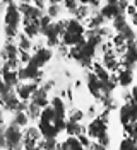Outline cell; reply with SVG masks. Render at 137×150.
I'll list each match as a JSON object with an SVG mask.
<instances>
[{
    "instance_id": "6da1fadb",
    "label": "cell",
    "mask_w": 137,
    "mask_h": 150,
    "mask_svg": "<svg viewBox=\"0 0 137 150\" xmlns=\"http://www.w3.org/2000/svg\"><path fill=\"white\" fill-rule=\"evenodd\" d=\"M65 123L67 118L58 116L53 111V108L48 104L41 109V114L38 118V130L43 138H57L62 131H65Z\"/></svg>"
},
{
    "instance_id": "7a4b0ae2",
    "label": "cell",
    "mask_w": 137,
    "mask_h": 150,
    "mask_svg": "<svg viewBox=\"0 0 137 150\" xmlns=\"http://www.w3.org/2000/svg\"><path fill=\"white\" fill-rule=\"evenodd\" d=\"M96 51H98V48H94L91 43H88L84 39L77 46L69 48V56L72 60H75L84 68H91L93 62H94V56H96Z\"/></svg>"
},
{
    "instance_id": "3957f363",
    "label": "cell",
    "mask_w": 137,
    "mask_h": 150,
    "mask_svg": "<svg viewBox=\"0 0 137 150\" xmlns=\"http://www.w3.org/2000/svg\"><path fill=\"white\" fill-rule=\"evenodd\" d=\"M108 114H110V111L105 109L103 114L93 118L91 123L86 126V133H88V137H89L91 140L98 142L101 137H105V135L108 133Z\"/></svg>"
},
{
    "instance_id": "277c9868",
    "label": "cell",
    "mask_w": 137,
    "mask_h": 150,
    "mask_svg": "<svg viewBox=\"0 0 137 150\" xmlns=\"http://www.w3.org/2000/svg\"><path fill=\"white\" fill-rule=\"evenodd\" d=\"M4 135H5V150H24V137H22V130L16 126L14 123H9L4 128Z\"/></svg>"
},
{
    "instance_id": "5b68a950",
    "label": "cell",
    "mask_w": 137,
    "mask_h": 150,
    "mask_svg": "<svg viewBox=\"0 0 137 150\" xmlns=\"http://www.w3.org/2000/svg\"><path fill=\"white\" fill-rule=\"evenodd\" d=\"M64 29H65V21H57V22L53 21V22H52V26H50V28L43 33V36H45V39H46V45H48V48L60 46Z\"/></svg>"
},
{
    "instance_id": "8992f818",
    "label": "cell",
    "mask_w": 137,
    "mask_h": 150,
    "mask_svg": "<svg viewBox=\"0 0 137 150\" xmlns=\"http://www.w3.org/2000/svg\"><path fill=\"white\" fill-rule=\"evenodd\" d=\"M118 120L122 123V126H123V130L128 128L132 123L137 121V106L132 101H127L118 109Z\"/></svg>"
},
{
    "instance_id": "52a82bcc",
    "label": "cell",
    "mask_w": 137,
    "mask_h": 150,
    "mask_svg": "<svg viewBox=\"0 0 137 150\" xmlns=\"http://www.w3.org/2000/svg\"><path fill=\"white\" fill-rule=\"evenodd\" d=\"M111 24H113V29L117 31V34L123 36L127 43L136 41L137 34H136V31H134V28H132L127 21H125V16H120V17H117L115 21H111Z\"/></svg>"
},
{
    "instance_id": "ba28073f",
    "label": "cell",
    "mask_w": 137,
    "mask_h": 150,
    "mask_svg": "<svg viewBox=\"0 0 137 150\" xmlns=\"http://www.w3.org/2000/svg\"><path fill=\"white\" fill-rule=\"evenodd\" d=\"M22 24V14L19 10V5H16L14 2L5 5V12H4V26H12L17 28Z\"/></svg>"
},
{
    "instance_id": "9c48e42d",
    "label": "cell",
    "mask_w": 137,
    "mask_h": 150,
    "mask_svg": "<svg viewBox=\"0 0 137 150\" xmlns=\"http://www.w3.org/2000/svg\"><path fill=\"white\" fill-rule=\"evenodd\" d=\"M38 87H39V84L34 82V80H22V82H19V84L14 87V91H16V94H17V97L21 101L29 103L31 97H33V94L36 92Z\"/></svg>"
},
{
    "instance_id": "30bf717a",
    "label": "cell",
    "mask_w": 137,
    "mask_h": 150,
    "mask_svg": "<svg viewBox=\"0 0 137 150\" xmlns=\"http://www.w3.org/2000/svg\"><path fill=\"white\" fill-rule=\"evenodd\" d=\"M41 77H43L41 68H38L33 62H29V63H26V65H22L19 68V80H21V82H22V80H34V82L39 84Z\"/></svg>"
},
{
    "instance_id": "8fae6325",
    "label": "cell",
    "mask_w": 137,
    "mask_h": 150,
    "mask_svg": "<svg viewBox=\"0 0 137 150\" xmlns=\"http://www.w3.org/2000/svg\"><path fill=\"white\" fill-rule=\"evenodd\" d=\"M120 63H122V67L130 68V70L137 65V41L127 43L125 51L120 55Z\"/></svg>"
},
{
    "instance_id": "7c38bea8",
    "label": "cell",
    "mask_w": 137,
    "mask_h": 150,
    "mask_svg": "<svg viewBox=\"0 0 137 150\" xmlns=\"http://www.w3.org/2000/svg\"><path fill=\"white\" fill-rule=\"evenodd\" d=\"M52 56H53V51H52V48L48 46H41V45H38L36 50H34V53L31 55V62L38 67V68H43V67L52 60Z\"/></svg>"
},
{
    "instance_id": "4fadbf2b",
    "label": "cell",
    "mask_w": 137,
    "mask_h": 150,
    "mask_svg": "<svg viewBox=\"0 0 137 150\" xmlns=\"http://www.w3.org/2000/svg\"><path fill=\"white\" fill-rule=\"evenodd\" d=\"M22 137H24V150H29V149H33V147H36L43 140L38 126H26V130L22 131Z\"/></svg>"
},
{
    "instance_id": "5bb4252c",
    "label": "cell",
    "mask_w": 137,
    "mask_h": 150,
    "mask_svg": "<svg viewBox=\"0 0 137 150\" xmlns=\"http://www.w3.org/2000/svg\"><path fill=\"white\" fill-rule=\"evenodd\" d=\"M100 14L106 19V21H115V19L120 17V16H125V10L120 7V4H105V5L101 7Z\"/></svg>"
},
{
    "instance_id": "9a60e30c",
    "label": "cell",
    "mask_w": 137,
    "mask_h": 150,
    "mask_svg": "<svg viewBox=\"0 0 137 150\" xmlns=\"http://www.w3.org/2000/svg\"><path fill=\"white\" fill-rule=\"evenodd\" d=\"M106 70L110 72H118V68L122 67L120 63V56L115 53V50H110L106 53H103V62H101Z\"/></svg>"
},
{
    "instance_id": "2e32d148",
    "label": "cell",
    "mask_w": 137,
    "mask_h": 150,
    "mask_svg": "<svg viewBox=\"0 0 137 150\" xmlns=\"http://www.w3.org/2000/svg\"><path fill=\"white\" fill-rule=\"evenodd\" d=\"M0 77H2V80L9 85V87H12V89H14V87L21 82V80H19V70H16V68H10V67H7V65H2Z\"/></svg>"
},
{
    "instance_id": "e0dca14e",
    "label": "cell",
    "mask_w": 137,
    "mask_h": 150,
    "mask_svg": "<svg viewBox=\"0 0 137 150\" xmlns=\"http://www.w3.org/2000/svg\"><path fill=\"white\" fill-rule=\"evenodd\" d=\"M19 10H21L22 17L29 19V21H38L43 16V10H39L38 7H34L33 4H27V2H21L19 4Z\"/></svg>"
},
{
    "instance_id": "ac0fdd59",
    "label": "cell",
    "mask_w": 137,
    "mask_h": 150,
    "mask_svg": "<svg viewBox=\"0 0 137 150\" xmlns=\"http://www.w3.org/2000/svg\"><path fill=\"white\" fill-rule=\"evenodd\" d=\"M19 56V48L14 41H5V45L0 50V58L4 62H9V60H16Z\"/></svg>"
},
{
    "instance_id": "d6986e66",
    "label": "cell",
    "mask_w": 137,
    "mask_h": 150,
    "mask_svg": "<svg viewBox=\"0 0 137 150\" xmlns=\"http://www.w3.org/2000/svg\"><path fill=\"white\" fill-rule=\"evenodd\" d=\"M31 103L39 106L41 109L46 108L48 104H50V97H48V91H46L45 87H38L36 92L33 94V97H31Z\"/></svg>"
},
{
    "instance_id": "ffe728a7",
    "label": "cell",
    "mask_w": 137,
    "mask_h": 150,
    "mask_svg": "<svg viewBox=\"0 0 137 150\" xmlns=\"http://www.w3.org/2000/svg\"><path fill=\"white\" fill-rule=\"evenodd\" d=\"M39 21V19H38ZM38 21H29V19H24L22 17V33L26 34L27 38H36L39 36V24Z\"/></svg>"
},
{
    "instance_id": "44dd1931",
    "label": "cell",
    "mask_w": 137,
    "mask_h": 150,
    "mask_svg": "<svg viewBox=\"0 0 137 150\" xmlns=\"http://www.w3.org/2000/svg\"><path fill=\"white\" fill-rule=\"evenodd\" d=\"M117 80H118V85H122V87H128V85L134 82V72H132L130 68L120 67L118 72H117Z\"/></svg>"
},
{
    "instance_id": "7402d4cb",
    "label": "cell",
    "mask_w": 137,
    "mask_h": 150,
    "mask_svg": "<svg viewBox=\"0 0 137 150\" xmlns=\"http://www.w3.org/2000/svg\"><path fill=\"white\" fill-rule=\"evenodd\" d=\"M91 72L96 75L98 79H100L101 82H108L110 77H111V72H110V70H106V68H105V65H103V63H100V62H93Z\"/></svg>"
},
{
    "instance_id": "603a6c76",
    "label": "cell",
    "mask_w": 137,
    "mask_h": 150,
    "mask_svg": "<svg viewBox=\"0 0 137 150\" xmlns=\"http://www.w3.org/2000/svg\"><path fill=\"white\" fill-rule=\"evenodd\" d=\"M65 133H67V137H81L86 133V128L82 126V123L67 121L65 123Z\"/></svg>"
},
{
    "instance_id": "cb8c5ba5",
    "label": "cell",
    "mask_w": 137,
    "mask_h": 150,
    "mask_svg": "<svg viewBox=\"0 0 137 150\" xmlns=\"http://www.w3.org/2000/svg\"><path fill=\"white\" fill-rule=\"evenodd\" d=\"M50 106L53 108V111L57 112L58 116L67 118V108H65V103H64V99H62L60 96H53V97L50 99Z\"/></svg>"
},
{
    "instance_id": "d4e9b609",
    "label": "cell",
    "mask_w": 137,
    "mask_h": 150,
    "mask_svg": "<svg viewBox=\"0 0 137 150\" xmlns=\"http://www.w3.org/2000/svg\"><path fill=\"white\" fill-rule=\"evenodd\" d=\"M60 147H62V150H88L86 147H82L77 137H67L64 143H60Z\"/></svg>"
},
{
    "instance_id": "484cf974",
    "label": "cell",
    "mask_w": 137,
    "mask_h": 150,
    "mask_svg": "<svg viewBox=\"0 0 137 150\" xmlns=\"http://www.w3.org/2000/svg\"><path fill=\"white\" fill-rule=\"evenodd\" d=\"M105 22H106V19L103 17L100 12H96V14H91V17L88 19L86 29H100V28H105Z\"/></svg>"
},
{
    "instance_id": "4316f807",
    "label": "cell",
    "mask_w": 137,
    "mask_h": 150,
    "mask_svg": "<svg viewBox=\"0 0 137 150\" xmlns=\"http://www.w3.org/2000/svg\"><path fill=\"white\" fill-rule=\"evenodd\" d=\"M16 126H19V128H26L27 123H29V116H27L26 111H17L14 112V116H12V121Z\"/></svg>"
},
{
    "instance_id": "83f0119b",
    "label": "cell",
    "mask_w": 137,
    "mask_h": 150,
    "mask_svg": "<svg viewBox=\"0 0 137 150\" xmlns=\"http://www.w3.org/2000/svg\"><path fill=\"white\" fill-rule=\"evenodd\" d=\"M17 48H19V51H29L31 50V46H33V41H31V38H27L24 33H21L17 36Z\"/></svg>"
},
{
    "instance_id": "f1b7e54d",
    "label": "cell",
    "mask_w": 137,
    "mask_h": 150,
    "mask_svg": "<svg viewBox=\"0 0 137 150\" xmlns=\"http://www.w3.org/2000/svg\"><path fill=\"white\" fill-rule=\"evenodd\" d=\"M89 17H91V7L89 5H79V9L75 10V19L88 21Z\"/></svg>"
},
{
    "instance_id": "f546056e",
    "label": "cell",
    "mask_w": 137,
    "mask_h": 150,
    "mask_svg": "<svg viewBox=\"0 0 137 150\" xmlns=\"http://www.w3.org/2000/svg\"><path fill=\"white\" fill-rule=\"evenodd\" d=\"M26 112H27V116H29V120H36V121H38V118H39V114H41V108L29 101V103H27Z\"/></svg>"
},
{
    "instance_id": "4dcf8cb0",
    "label": "cell",
    "mask_w": 137,
    "mask_h": 150,
    "mask_svg": "<svg viewBox=\"0 0 137 150\" xmlns=\"http://www.w3.org/2000/svg\"><path fill=\"white\" fill-rule=\"evenodd\" d=\"M52 22H53V19L50 17V16H46V14H43L39 17V21H38V24H39V34H43L46 29L52 26Z\"/></svg>"
},
{
    "instance_id": "1f68e13d",
    "label": "cell",
    "mask_w": 137,
    "mask_h": 150,
    "mask_svg": "<svg viewBox=\"0 0 137 150\" xmlns=\"http://www.w3.org/2000/svg\"><path fill=\"white\" fill-rule=\"evenodd\" d=\"M136 147H137V142L134 138H130V137H125L123 140L120 142L118 150H134Z\"/></svg>"
},
{
    "instance_id": "d6a6232c",
    "label": "cell",
    "mask_w": 137,
    "mask_h": 150,
    "mask_svg": "<svg viewBox=\"0 0 137 150\" xmlns=\"http://www.w3.org/2000/svg\"><path fill=\"white\" fill-rule=\"evenodd\" d=\"M4 36L7 41H12L14 38L19 36V29L17 28H12V26H4Z\"/></svg>"
},
{
    "instance_id": "836d02e7",
    "label": "cell",
    "mask_w": 137,
    "mask_h": 150,
    "mask_svg": "<svg viewBox=\"0 0 137 150\" xmlns=\"http://www.w3.org/2000/svg\"><path fill=\"white\" fill-rule=\"evenodd\" d=\"M39 145L43 150H55L58 147V142H57V138H43Z\"/></svg>"
},
{
    "instance_id": "e575fe53",
    "label": "cell",
    "mask_w": 137,
    "mask_h": 150,
    "mask_svg": "<svg viewBox=\"0 0 137 150\" xmlns=\"http://www.w3.org/2000/svg\"><path fill=\"white\" fill-rule=\"evenodd\" d=\"M60 10H62L60 4H50V5H48V9H46V16H50L52 19H55V17H58Z\"/></svg>"
},
{
    "instance_id": "d590c367",
    "label": "cell",
    "mask_w": 137,
    "mask_h": 150,
    "mask_svg": "<svg viewBox=\"0 0 137 150\" xmlns=\"http://www.w3.org/2000/svg\"><path fill=\"white\" fill-rule=\"evenodd\" d=\"M84 116H86V112L82 111V109H74L70 114H69V121H75V123H81L84 120Z\"/></svg>"
},
{
    "instance_id": "8d00e7d4",
    "label": "cell",
    "mask_w": 137,
    "mask_h": 150,
    "mask_svg": "<svg viewBox=\"0 0 137 150\" xmlns=\"http://www.w3.org/2000/svg\"><path fill=\"white\" fill-rule=\"evenodd\" d=\"M79 5H81L79 0H64V7L69 10L70 14H75V10L79 9Z\"/></svg>"
},
{
    "instance_id": "74e56055",
    "label": "cell",
    "mask_w": 137,
    "mask_h": 150,
    "mask_svg": "<svg viewBox=\"0 0 137 150\" xmlns=\"http://www.w3.org/2000/svg\"><path fill=\"white\" fill-rule=\"evenodd\" d=\"M19 62H21V67L26 65V63H29L31 62V53L29 51H19Z\"/></svg>"
},
{
    "instance_id": "f35d334b",
    "label": "cell",
    "mask_w": 137,
    "mask_h": 150,
    "mask_svg": "<svg viewBox=\"0 0 137 150\" xmlns=\"http://www.w3.org/2000/svg\"><path fill=\"white\" fill-rule=\"evenodd\" d=\"M79 138V142L82 143V147H86V149H89V145H91V140H89V137L84 133V135H81V137H77Z\"/></svg>"
},
{
    "instance_id": "ab89813d",
    "label": "cell",
    "mask_w": 137,
    "mask_h": 150,
    "mask_svg": "<svg viewBox=\"0 0 137 150\" xmlns=\"http://www.w3.org/2000/svg\"><path fill=\"white\" fill-rule=\"evenodd\" d=\"M81 5H89V7H98L100 5V0H79Z\"/></svg>"
},
{
    "instance_id": "60d3db41",
    "label": "cell",
    "mask_w": 137,
    "mask_h": 150,
    "mask_svg": "<svg viewBox=\"0 0 137 150\" xmlns=\"http://www.w3.org/2000/svg\"><path fill=\"white\" fill-rule=\"evenodd\" d=\"M108 147H103L101 143H98V142H91V145H89V149L88 150H106Z\"/></svg>"
},
{
    "instance_id": "b9f144b4",
    "label": "cell",
    "mask_w": 137,
    "mask_h": 150,
    "mask_svg": "<svg viewBox=\"0 0 137 150\" xmlns=\"http://www.w3.org/2000/svg\"><path fill=\"white\" fill-rule=\"evenodd\" d=\"M125 14H127L128 17H132L134 14H137V9L134 7V5H132V4H128V5H127V9H125Z\"/></svg>"
},
{
    "instance_id": "7bdbcfd3",
    "label": "cell",
    "mask_w": 137,
    "mask_h": 150,
    "mask_svg": "<svg viewBox=\"0 0 137 150\" xmlns=\"http://www.w3.org/2000/svg\"><path fill=\"white\" fill-rule=\"evenodd\" d=\"M33 5L38 7L39 10H43L46 7V0H33Z\"/></svg>"
},
{
    "instance_id": "ee69618b",
    "label": "cell",
    "mask_w": 137,
    "mask_h": 150,
    "mask_svg": "<svg viewBox=\"0 0 137 150\" xmlns=\"http://www.w3.org/2000/svg\"><path fill=\"white\" fill-rule=\"evenodd\" d=\"M7 145H5V135H4V128L0 130V150H5Z\"/></svg>"
},
{
    "instance_id": "f6af8a7d",
    "label": "cell",
    "mask_w": 137,
    "mask_h": 150,
    "mask_svg": "<svg viewBox=\"0 0 137 150\" xmlns=\"http://www.w3.org/2000/svg\"><path fill=\"white\" fill-rule=\"evenodd\" d=\"M130 101L137 106V87H134V89H132V92H130Z\"/></svg>"
},
{
    "instance_id": "bcb514c9",
    "label": "cell",
    "mask_w": 137,
    "mask_h": 150,
    "mask_svg": "<svg viewBox=\"0 0 137 150\" xmlns=\"http://www.w3.org/2000/svg\"><path fill=\"white\" fill-rule=\"evenodd\" d=\"M130 21H132V26H134V28H137V14H134V16L130 17Z\"/></svg>"
},
{
    "instance_id": "7dc6e473",
    "label": "cell",
    "mask_w": 137,
    "mask_h": 150,
    "mask_svg": "<svg viewBox=\"0 0 137 150\" xmlns=\"http://www.w3.org/2000/svg\"><path fill=\"white\" fill-rule=\"evenodd\" d=\"M50 4H64V0H50Z\"/></svg>"
},
{
    "instance_id": "c3c4849f",
    "label": "cell",
    "mask_w": 137,
    "mask_h": 150,
    "mask_svg": "<svg viewBox=\"0 0 137 150\" xmlns=\"http://www.w3.org/2000/svg\"><path fill=\"white\" fill-rule=\"evenodd\" d=\"M0 2H2V4H5V5H7V4H12V2H14V0H0Z\"/></svg>"
},
{
    "instance_id": "681fc988",
    "label": "cell",
    "mask_w": 137,
    "mask_h": 150,
    "mask_svg": "<svg viewBox=\"0 0 137 150\" xmlns=\"http://www.w3.org/2000/svg\"><path fill=\"white\" fill-rule=\"evenodd\" d=\"M132 5H134V7L137 9V0H132Z\"/></svg>"
},
{
    "instance_id": "f907efd6",
    "label": "cell",
    "mask_w": 137,
    "mask_h": 150,
    "mask_svg": "<svg viewBox=\"0 0 137 150\" xmlns=\"http://www.w3.org/2000/svg\"><path fill=\"white\" fill-rule=\"evenodd\" d=\"M2 65H4V62H0V72H2Z\"/></svg>"
},
{
    "instance_id": "816d5d0a",
    "label": "cell",
    "mask_w": 137,
    "mask_h": 150,
    "mask_svg": "<svg viewBox=\"0 0 137 150\" xmlns=\"http://www.w3.org/2000/svg\"><path fill=\"white\" fill-rule=\"evenodd\" d=\"M22 2H27V4H31V2H33V0H22Z\"/></svg>"
},
{
    "instance_id": "f5cc1de1",
    "label": "cell",
    "mask_w": 137,
    "mask_h": 150,
    "mask_svg": "<svg viewBox=\"0 0 137 150\" xmlns=\"http://www.w3.org/2000/svg\"><path fill=\"white\" fill-rule=\"evenodd\" d=\"M134 150H137V147H136V149H134Z\"/></svg>"
}]
</instances>
